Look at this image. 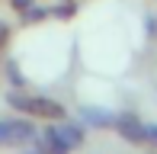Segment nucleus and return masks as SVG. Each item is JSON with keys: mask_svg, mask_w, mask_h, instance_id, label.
<instances>
[{"mask_svg": "<svg viewBox=\"0 0 157 154\" xmlns=\"http://www.w3.org/2000/svg\"><path fill=\"white\" fill-rule=\"evenodd\" d=\"M42 141H45L48 154H71L83 141V132L77 129V125H52V129H45Z\"/></svg>", "mask_w": 157, "mask_h": 154, "instance_id": "1", "label": "nucleus"}, {"mask_svg": "<svg viewBox=\"0 0 157 154\" xmlns=\"http://www.w3.org/2000/svg\"><path fill=\"white\" fill-rule=\"evenodd\" d=\"M10 103L26 116H35V119H61L64 116V106L55 100H45V96H26V93H10Z\"/></svg>", "mask_w": 157, "mask_h": 154, "instance_id": "2", "label": "nucleus"}, {"mask_svg": "<svg viewBox=\"0 0 157 154\" xmlns=\"http://www.w3.org/2000/svg\"><path fill=\"white\" fill-rule=\"evenodd\" d=\"M35 141V129L26 119H3L0 122V148H10V144H26Z\"/></svg>", "mask_w": 157, "mask_h": 154, "instance_id": "3", "label": "nucleus"}, {"mask_svg": "<svg viewBox=\"0 0 157 154\" xmlns=\"http://www.w3.org/2000/svg\"><path fill=\"white\" fill-rule=\"evenodd\" d=\"M119 135L128 138V141H135V144H141L144 141V125H141L135 116H122L119 119Z\"/></svg>", "mask_w": 157, "mask_h": 154, "instance_id": "4", "label": "nucleus"}, {"mask_svg": "<svg viewBox=\"0 0 157 154\" xmlns=\"http://www.w3.org/2000/svg\"><path fill=\"white\" fill-rule=\"evenodd\" d=\"M32 6H35V0H13V10H19V13L32 10Z\"/></svg>", "mask_w": 157, "mask_h": 154, "instance_id": "5", "label": "nucleus"}, {"mask_svg": "<svg viewBox=\"0 0 157 154\" xmlns=\"http://www.w3.org/2000/svg\"><path fill=\"white\" fill-rule=\"evenodd\" d=\"M144 141H154L157 144V125H144Z\"/></svg>", "mask_w": 157, "mask_h": 154, "instance_id": "6", "label": "nucleus"}, {"mask_svg": "<svg viewBox=\"0 0 157 154\" xmlns=\"http://www.w3.org/2000/svg\"><path fill=\"white\" fill-rule=\"evenodd\" d=\"M10 80L16 83V87H19V83H23V77H19V67H16V64H10Z\"/></svg>", "mask_w": 157, "mask_h": 154, "instance_id": "7", "label": "nucleus"}, {"mask_svg": "<svg viewBox=\"0 0 157 154\" xmlns=\"http://www.w3.org/2000/svg\"><path fill=\"white\" fill-rule=\"evenodd\" d=\"M3 39H6V26L0 23V42H3Z\"/></svg>", "mask_w": 157, "mask_h": 154, "instance_id": "8", "label": "nucleus"}]
</instances>
